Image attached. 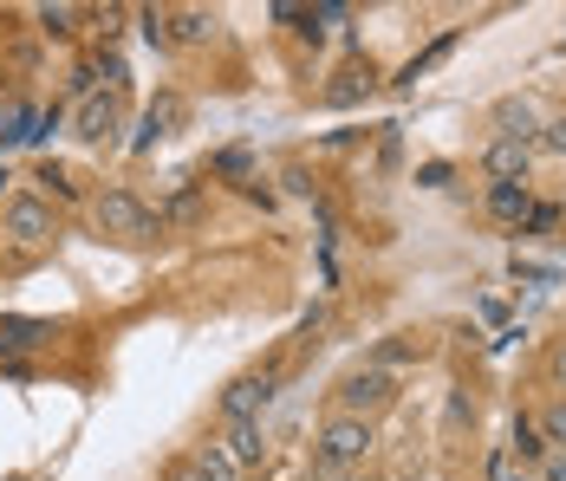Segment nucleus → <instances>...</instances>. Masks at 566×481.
<instances>
[{"mask_svg": "<svg viewBox=\"0 0 566 481\" xmlns=\"http://www.w3.org/2000/svg\"><path fill=\"white\" fill-rule=\"evenodd\" d=\"M371 424L365 417H333V424L319 429V442H313V469L319 475H345V469H358L365 456H371Z\"/></svg>", "mask_w": 566, "mask_h": 481, "instance_id": "1", "label": "nucleus"}, {"mask_svg": "<svg viewBox=\"0 0 566 481\" xmlns=\"http://www.w3.org/2000/svg\"><path fill=\"white\" fill-rule=\"evenodd\" d=\"M92 221H98L105 234H117V241H150V234H164V215L144 209L130 189H105V196L92 202Z\"/></svg>", "mask_w": 566, "mask_h": 481, "instance_id": "2", "label": "nucleus"}, {"mask_svg": "<svg viewBox=\"0 0 566 481\" xmlns=\"http://www.w3.org/2000/svg\"><path fill=\"white\" fill-rule=\"evenodd\" d=\"M391 397H397V377H391V372H378V365H358V372L339 377V390H333V410H339V417H365V424H371V410H385Z\"/></svg>", "mask_w": 566, "mask_h": 481, "instance_id": "3", "label": "nucleus"}, {"mask_svg": "<svg viewBox=\"0 0 566 481\" xmlns=\"http://www.w3.org/2000/svg\"><path fill=\"white\" fill-rule=\"evenodd\" d=\"M0 228H7V241H13V248H46V241L59 234V215H53L46 196H13L7 215H0Z\"/></svg>", "mask_w": 566, "mask_h": 481, "instance_id": "4", "label": "nucleus"}, {"mask_svg": "<svg viewBox=\"0 0 566 481\" xmlns=\"http://www.w3.org/2000/svg\"><path fill=\"white\" fill-rule=\"evenodd\" d=\"M268 404H274V377H234L222 390V424H261Z\"/></svg>", "mask_w": 566, "mask_h": 481, "instance_id": "5", "label": "nucleus"}, {"mask_svg": "<svg viewBox=\"0 0 566 481\" xmlns=\"http://www.w3.org/2000/svg\"><path fill=\"white\" fill-rule=\"evenodd\" d=\"M117 130V85L105 92H92V98H78V117H72V137H85V144H105Z\"/></svg>", "mask_w": 566, "mask_h": 481, "instance_id": "6", "label": "nucleus"}, {"mask_svg": "<svg viewBox=\"0 0 566 481\" xmlns=\"http://www.w3.org/2000/svg\"><path fill=\"white\" fill-rule=\"evenodd\" d=\"M182 117H189L182 92H157L150 111H144V137H137V150H144V144H157V137H176V130H182Z\"/></svg>", "mask_w": 566, "mask_h": 481, "instance_id": "7", "label": "nucleus"}, {"mask_svg": "<svg viewBox=\"0 0 566 481\" xmlns=\"http://www.w3.org/2000/svg\"><path fill=\"white\" fill-rule=\"evenodd\" d=\"M46 338H53V320L7 313V320H0V358H13V352H33V345H46Z\"/></svg>", "mask_w": 566, "mask_h": 481, "instance_id": "8", "label": "nucleus"}, {"mask_svg": "<svg viewBox=\"0 0 566 481\" xmlns=\"http://www.w3.org/2000/svg\"><path fill=\"white\" fill-rule=\"evenodd\" d=\"M489 176L495 182H527V163H534V144H514V137H495L489 144Z\"/></svg>", "mask_w": 566, "mask_h": 481, "instance_id": "9", "label": "nucleus"}, {"mask_svg": "<svg viewBox=\"0 0 566 481\" xmlns=\"http://www.w3.org/2000/svg\"><path fill=\"white\" fill-rule=\"evenodd\" d=\"M216 33H222V20H216L209 7H176L170 13V40L176 46H209Z\"/></svg>", "mask_w": 566, "mask_h": 481, "instance_id": "10", "label": "nucleus"}, {"mask_svg": "<svg viewBox=\"0 0 566 481\" xmlns=\"http://www.w3.org/2000/svg\"><path fill=\"white\" fill-rule=\"evenodd\" d=\"M489 124H495L502 137H514V144H534V137H541V117H534L527 98H502V105L489 111Z\"/></svg>", "mask_w": 566, "mask_h": 481, "instance_id": "11", "label": "nucleus"}, {"mask_svg": "<svg viewBox=\"0 0 566 481\" xmlns=\"http://www.w3.org/2000/svg\"><path fill=\"white\" fill-rule=\"evenodd\" d=\"M222 449H228V462H234V469H254V462L268 456V436H261V424H228Z\"/></svg>", "mask_w": 566, "mask_h": 481, "instance_id": "12", "label": "nucleus"}, {"mask_svg": "<svg viewBox=\"0 0 566 481\" xmlns=\"http://www.w3.org/2000/svg\"><path fill=\"white\" fill-rule=\"evenodd\" d=\"M527 209H534L527 182H489V215L495 221H527Z\"/></svg>", "mask_w": 566, "mask_h": 481, "instance_id": "13", "label": "nucleus"}, {"mask_svg": "<svg viewBox=\"0 0 566 481\" xmlns=\"http://www.w3.org/2000/svg\"><path fill=\"white\" fill-rule=\"evenodd\" d=\"M371 92V72L365 65H345V72H333V85H326V105H358Z\"/></svg>", "mask_w": 566, "mask_h": 481, "instance_id": "14", "label": "nucleus"}, {"mask_svg": "<svg viewBox=\"0 0 566 481\" xmlns=\"http://www.w3.org/2000/svg\"><path fill=\"white\" fill-rule=\"evenodd\" d=\"M189 462H196V475H202V481H241V469L228 462V449H222V442H202V449H196Z\"/></svg>", "mask_w": 566, "mask_h": 481, "instance_id": "15", "label": "nucleus"}, {"mask_svg": "<svg viewBox=\"0 0 566 481\" xmlns=\"http://www.w3.org/2000/svg\"><path fill=\"white\" fill-rule=\"evenodd\" d=\"M157 215H164V228H196V221H202V189L182 182V189L170 196V209H157Z\"/></svg>", "mask_w": 566, "mask_h": 481, "instance_id": "16", "label": "nucleus"}, {"mask_svg": "<svg viewBox=\"0 0 566 481\" xmlns=\"http://www.w3.org/2000/svg\"><path fill=\"white\" fill-rule=\"evenodd\" d=\"M33 182L46 189V202H72V196H78V182H72L59 163H40V169H33Z\"/></svg>", "mask_w": 566, "mask_h": 481, "instance_id": "17", "label": "nucleus"}, {"mask_svg": "<svg viewBox=\"0 0 566 481\" xmlns=\"http://www.w3.org/2000/svg\"><path fill=\"white\" fill-rule=\"evenodd\" d=\"M514 456H521V462H541V456H547V436H541L534 417H521V424H514Z\"/></svg>", "mask_w": 566, "mask_h": 481, "instance_id": "18", "label": "nucleus"}, {"mask_svg": "<svg viewBox=\"0 0 566 481\" xmlns=\"http://www.w3.org/2000/svg\"><path fill=\"white\" fill-rule=\"evenodd\" d=\"M137 20H144V40H150L157 53H170V46H176V40H170V13H157V7H144Z\"/></svg>", "mask_w": 566, "mask_h": 481, "instance_id": "19", "label": "nucleus"}, {"mask_svg": "<svg viewBox=\"0 0 566 481\" xmlns=\"http://www.w3.org/2000/svg\"><path fill=\"white\" fill-rule=\"evenodd\" d=\"M397 358H423V338H391V345H378V358H371V365H378V372H391Z\"/></svg>", "mask_w": 566, "mask_h": 481, "instance_id": "20", "label": "nucleus"}, {"mask_svg": "<svg viewBox=\"0 0 566 481\" xmlns=\"http://www.w3.org/2000/svg\"><path fill=\"white\" fill-rule=\"evenodd\" d=\"M541 436H547V442H560V456H566V397L541 410Z\"/></svg>", "mask_w": 566, "mask_h": 481, "instance_id": "21", "label": "nucleus"}, {"mask_svg": "<svg viewBox=\"0 0 566 481\" xmlns=\"http://www.w3.org/2000/svg\"><path fill=\"white\" fill-rule=\"evenodd\" d=\"M72 20H78V7H40V27H46V33H59V40H65V33H78Z\"/></svg>", "mask_w": 566, "mask_h": 481, "instance_id": "22", "label": "nucleus"}, {"mask_svg": "<svg viewBox=\"0 0 566 481\" xmlns=\"http://www.w3.org/2000/svg\"><path fill=\"white\" fill-rule=\"evenodd\" d=\"M534 144H541V150H554V157H566V117H554V124H547Z\"/></svg>", "mask_w": 566, "mask_h": 481, "instance_id": "23", "label": "nucleus"}, {"mask_svg": "<svg viewBox=\"0 0 566 481\" xmlns=\"http://www.w3.org/2000/svg\"><path fill=\"white\" fill-rule=\"evenodd\" d=\"M216 176H234V182H241V176H248V150H222V157H216Z\"/></svg>", "mask_w": 566, "mask_h": 481, "instance_id": "24", "label": "nucleus"}, {"mask_svg": "<svg viewBox=\"0 0 566 481\" xmlns=\"http://www.w3.org/2000/svg\"><path fill=\"white\" fill-rule=\"evenodd\" d=\"M417 182H423V189H443V182H450V163H423Z\"/></svg>", "mask_w": 566, "mask_h": 481, "instance_id": "25", "label": "nucleus"}, {"mask_svg": "<svg viewBox=\"0 0 566 481\" xmlns=\"http://www.w3.org/2000/svg\"><path fill=\"white\" fill-rule=\"evenodd\" d=\"M554 221H560V209H527V228H534V234H541V228H554Z\"/></svg>", "mask_w": 566, "mask_h": 481, "instance_id": "26", "label": "nucleus"}, {"mask_svg": "<svg viewBox=\"0 0 566 481\" xmlns=\"http://www.w3.org/2000/svg\"><path fill=\"white\" fill-rule=\"evenodd\" d=\"M547 365H554V384H560V390H566V338H560V345H554V358H547Z\"/></svg>", "mask_w": 566, "mask_h": 481, "instance_id": "27", "label": "nucleus"}, {"mask_svg": "<svg viewBox=\"0 0 566 481\" xmlns=\"http://www.w3.org/2000/svg\"><path fill=\"white\" fill-rule=\"evenodd\" d=\"M170 481H202V475H196V462H170Z\"/></svg>", "mask_w": 566, "mask_h": 481, "instance_id": "28", "label": "nucleus"}, {"mask_svg": "<svg viewBox=\"0 0 566 481\" xmlns=\"http://www.w3.org/2000/svg\"><path fill=\"white\" fill-rule=\"evenodd\" d=\"M547 481H566V456H554V462H547Z\"/></svg>", "mask_w": 566, "mask_h": 481, "instance_id": "29", "label": "nucleus"}, {"mask_svg": "<svg viewBox=\"0 0 566 481\" xmlns=\"http://www.w3.org/2000/svg\"><path fill=\"white\" fill-rule=\"evenodd\" d=\"M339 481H365V475H339Z\"/></svg>", "mask_w": 566, "mask_h": 481, "instance_id": "30", "label": "nucleus"}]
</instances>
